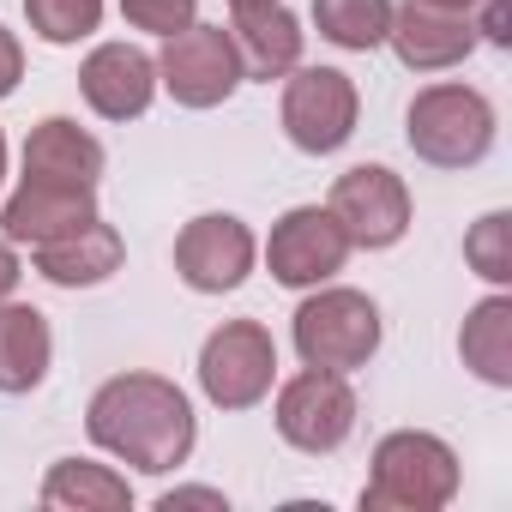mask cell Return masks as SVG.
I'll return each mask as SVG.
<instances>
[{
  "mask_svg": "<svg viewBox=\"0 0 512 512\" xmlns=\"http://www.w3.org/2000/svg\"><path fill=\"white\" fill-rule=\"evenodd\" d=\"M85 428L103 452H115L121 464L163 476L175 464H187L193 452V404L175 380L163 374H115L97 386Z\"/></svg>",
  "mask_w": 512,
  "mask_h": 512,
  "instance_id": "6da1fadb",
  "label": "cell"
},
{
  "mask_svg": "<svg viewBox=\"0 0 512 512\" xmlns=\"http://www.w3.org/2000/svg\"><path fill=\"white\" fill-rule=\"evenodd\" d=\"M458 494V458L440 434L398 428L374 446V476L362 488L368 512H440Z\"/></svg>",
  "mask_w": 512,
  "mask_h": 512,
  "instance_id": "7a4b0ae2",
  "label": "cell"
},
{
  "mask_svg": "<svg viewBox=\"0 0 512 512\" xmlns=\"http://www.w3.org/2000/svg\"><path fill=\"white\" fill-rule=\"evenodd\" d=\"M404 139L434 169H470L494 145V109L470 85H428L404 115Z\"/></svg>",
  "mask_w": 512,
  "mask_h": 512,
  "instance_id": "3957f363",
  "label": "cell"
},
{
  "mask_svg": "<svg viewBox=\"0 0 512 512\" xmlns=\"http://www.w3.org/2000/svg\"><path fill=\"white\" fill-rule=\"evenodd\" d=\"M380 350V308L362 290H320L296 308V356L326 374L368 368Z\"/></svg>",
  "mask_w": 512,
  "mask_h": 512,
  "instance_id": "277c9868",
  "label": "cell"
},
{
  "mask_svg": "<svg viewBox=\"0 0 512 512\" xmlns=\"http://www.w3.org/2000/svg\"><path fill=\"white\" fill-rule=\"evenodd\" d=\"M278 380V344L260 320H223L199 350V386L217 410H253Z\"/></svg>",
  "mask_w": 512,
  "mask_h": 512,
  "instance_id": "5b68a950",
  "label": "cell"
},
{
  "mask_svg": "<svg viewBox=\"0 0 512 512\" xmlns=\"http://www.w3.org/2000/svg\"><path fill=\"white\" fill-rule=\"evenodd\" d=\"M278 115H284V133L296 151L332 157L338 145H350L362 97H356L350 73H338V67H296V73H284V109Z\"/></svg>",
  "mask_w": 512,
  "mask_h": 512,
  "instance_id": "8992f818",
  "label": "cell"
},
{
  "mask_svg": "<svg viewBox=\"0 0 512 512\" xmlns=\"http://www.w3.org/2000/svg\"><path fill=\"white\" fill-rule=\"evenodd\" d=\"M157 79L181 109H217L229 103V91L241 85V61L223 25H187L175 37H163L157 55Z\"/></svg>",
  "mask_w": 512,
  "mask_h": 512,
  "instance_id": "52a82bcc",
  "label": "cell"
},
{
  "mask_svg": "<svg viewBox=\"0 0 512 512\" xmlns=\"http://www.w3.org/2000/svg\"><path fill=\"white\" fill-rule=\"evenodd\" d=\"M278 434L296 446V452H338L350 434H356V392L344 374H326V368H302L296 380H284L278 392Z\"/></svg>",
  "mask_w": 512,
  "mask_h": 512,
  "instance_id": "ba28073f",
  "label": "cell"
},
{
  "mask_svg": "<svg viewBox=\"0 0 512 512\" xmlns=\"http://www.w3.org/2000/svg\"><path fill=\"white\" fill-rule=\"evenodd\" d=\"M344 260H350V235H344V223L326 205L284 211L272 241H266V266L290 290H320L332 272H344Z\"/></svg>",
  "mask_w": 512,
  "mask_h": 512,
  "instance_id": "9c48e42d",
  "label": "cell"
},
{
  "mask_svg": "<svg viewBox=\"0 0 512 512\" xmlns=\"http://www.w3.org/2000/svg\"><path fill=\"white\" fill-rule=\"evenodd\" d=\"M326 211L344 223L350 247H392L410 229V187L386 163H356V169L338 175Z\"/></svg>",
  "mask_w": 512,
  "mask_h": 512,
  "instance_id": "30bf717a",
  "label": "cell"
},
{
  "mask_svg": "<svg viewBox=\"0 0 512 512\" xmlns=\"http://www.w3.org/2000/svg\"><path fill=\"white\" fill-rule=\"evenodd\" d=\"M253 229L241 223V217H229V211H205V217H193L181 235H175V272H181V284L187 290H199V296H223V290H235L247 272H253Z\"/></svg>",
  "mask_w": 512,
  "mask_h": 512,
  "instance_id": "8fae6325",
  "label": "cell"
},
{
  "mask_svg": "<svg viewBox=\"0 0 512 512\" xmlns=\"http://www.w3.org/2000/svg\"><path fill=\"white\" fill-rule=\"evenodd\" d=\"M97 217V187H79V181H49V175H25L19 193L0 211V229L7 241H55V235H73Z\"/></svg>",
  "mask_w": 512,
  "mask_h": 512,
  "instance_id": "7c38bea8",
  "label": "cell"
},
{
  "mask_svg": "<svg viewBox=\"0 0 512 512\" xmlns=\"http://www.w3.org/2000/svg\"><path fill=\"white\" fill-rule=\"evenodd\" d=\"M386 43L398 49V61L410 73H446V67H458L476 49V25H470V13H446V7H428V0H404V7H392Z\"/></svg>",
  "mask_w": 512,
  "mask_h": 512,
  "instance_id": "4fadbf2b",
  "label": "cell"
},
{
  "mask_svg": "<svg viewBox=\"0 0 512 512\" xmlns=\"http://www.w3.org/2000/svg\"><path fill=\"white\" fill-rule=\"evenodd\" d=\"M79 91L85 103L103 115V121H133L151 109V91H157V61L133 43H103L85 55L79 67Z\"/></svg>",
  "mask_w": 512,
  "mask_h": 512,
  "instance_id": "5bb4252c",
  "label": "cell"
},
{
  "mask_svg": "<svg viewBox=\"0 0 512 512\" xmlns=\"http://www.w3.org/2000/svg\"><path fill=\"white\" fill-rule=\"evenodd\" d=\"M229 43L241 61V79H284L302 67V25L284 0H266V7H235L229 19Z\"/></svg>",
  "mask_w": 512,
  "mask_h": 512,
  "instance_id": "9a60e30c",
  "label": "cell"
},
{
  "mask_svg": "<svg viewBox=\"0 0 512 512\" xmlns=\"http://www.w3.org/2000/svg\"><path fill=\"white\" fill-rule=\"evenodd\" d=\"M31 260H37V272H43L49 284H61V290H91V284H103V278H115V272H121L127 241H121L103 217H91L85 229H73V235H55V241L31 247Z\"/></svg>",
  "mask_w": 512,
  "mask_h": 512,
  "instance_id": "2e32d148",
  "label": "cell"
},
{
  "mask_svg": "<svg viewBox=\"0 0 512 512\" xmlns=\"http://www.w3.org/2000/svg\"><path fill=\"white\" fill-rule=\"evenodd\" d=\"M49 356H55L49 320L7 296V302H0V392H7V398L37 392L43 374H49Z\"/></svg>",
  "mask_w": 512,
  "mask_h": 512,
  "instance_id": "e0dca14e",
  "label": "cell"
},
{
  "mask_svg": "<svg viewBox=\"0 0 512 512\" xmlns=\"http://www.w3.org/2000/svg\"><path fill=\"white\" fill-rule=\"evenodd\" d=\"M25 175H49V181L97 187V175H103V145H97L79 121L49 115V121L25 139Z\"/></svg>",
  "mask_w": 512,
  "mask_h": 512,
  "instance_id": "ac0fdd59",
  "label": "cell"
},
{
  "mask_svg": "<svg viewBox=\"0 0 512 512\" xmlns=\"http://www.w3.org/2000/svg\"><path fill=\"white\" fill-rule=\"evenodd\" d=\"M43 506H67V512H127L133 506V488L109 464L61 458L49 470V482H43Z\"/></svg>",
  "mask_w": 512,
  "mask_h": 512,
  "instance_id": "d6986e66",
  "label": "cell"
},
{
  "mask_svg": "<svg viewBox=\"0 0 512 512\" xmlns=\"http://www.w3.org/2000/svg\"><path fill=\"white\" fill-rule=\"evenodd\" d=\"M458 350H464V368H476L488 386H512V302L488 296L482 308H470Z\"/></svg>",
  "mask_w": 512,
  "mask_h": 512,
  "instance_id": "ffe728a7",
  "label": "cell"
},
{
  "mask_svg": "<svg viewBox=\"0 0 512 512\" xmlns=\"http://www.w3.org/2000/svg\"><path fill=\"white\" fill-rule=\"evenodd\" d=\"M314 25L326 43L368 55L392 31V0H314Z\"/></svg>",
  "mask_w": 512,
  "mask_h": 512,
  "instance_id": "44dd1931",
  "label": "cell"
},
{
  "mask_svg": "<svg viewBox=\"0 0 512 512\" xmlns=\"http://www.w3.org/2000/svg\"><path fill=\"white\" fill-rule=\"evenodd\" d=\"M25 19L43 43L67 49V43H79L103 25V0H25Z\"/></svg>",
  "mask_w": 512,
  "mask_h": 512,
  "instance_id": "7402d4cb",
  "label": "cell"
},
{
  "mask_svg": "<svg viewBox=\"0 0 512 512\" xmlns=\"http://www.w3.org/2000/svg\"><path fill=\"white\" fill-rule=\"evenodd\" d=\"M506 235H512V217H506V211H488V217L470 229V241H464V260H470V266H476L488 284H506V278H512Z\"/></svg>",
  "mask_w": 512,
  "mask_h": 512,
  "instance_id": "603a6c76",
  "label": "cell"
},
{
  "mask_svg": "<svg viewBox=\"0 0 512 512\" xmlns=\"http://www.w3.org/2000/svg\"><path fill=\"white\" fill-rule=\"evenodd\" d=\"M193 7L199 0H121V13L133 31H151V37H175L193 25Z\"/></svg>",
  "mask_w": 512,
  "mask_h": 512,
  "instance_id": "cb8c5ba5",
  "label": "cell"
},
{
  "mask_svg": "<svg viewBox=\"0 0 512 512\" xmlns=\"http://www.w3.org/2000/svg\"><path fill=\"white\" fill-rule=\"evenodd\" d=\"M19 79H25V49H19L13 31H0V97H13Z\"/></svg>",
  "mask_w": 512,
  "mask_h": 512,
  "instance_id": "d4e9b609",
  "label": "cell"
},
{
  "mask_svg": "<svg viewBox=\"0 0 512 512\" xmlns=\"http://www.w3.org/2000/svg\"><path fill=\"white\" fill-rule=\"evenodd\" d=\"M19 278H25V266H19V253H13V241L0 235V302H7V296L19 290Z\"/></svg>",
  "mask_w": 512,
  "mask_h": 512,
  "instance_id": "484cf974",
  "label": "cell"
},
{
  "mask_svg": "<svg viewBox=\"0 0 512 512\" xmlns=\"http://www.w3.org/2000/svg\"><path fill=\"white\" fill-rule=\"evenodd\" d=\"M428 7H446V13H470L476 0H428Z\"/></svg>",
  "mask_w": 512,
  "mask_h": 512,
  "instance_id": "4316f807",
  "label": "cell"
},
{
  "mask_svg": "<svg viewBox=\"0 0 512 512\" xmlns=\"http://www.w3.org/2000/svg\"><path fill=\"white\" fill-rule=\"evenodd\" d=\"M235 7H266V0H229V13H235Z\"/></svg>",
  "mask_w": 512,
  "mask_h": 512,
  "instance_id": "83f0119b",
  "label": "cell"
},
{
  "mask_svg": "<svg viewBox=\"0 0 512 512\" xmlns=\"http://www.w3.org/2000/svg\"><path fill=\"white\" fill-rule=\"evenodd\" d=\"M0 175H7V133H0Z\"/></svg>",
  "mask_w": 512,
  "mask_h": 512,
  "instance_id": "f1b7e54d",
  "label": "cell"
}]
</instances>
